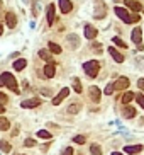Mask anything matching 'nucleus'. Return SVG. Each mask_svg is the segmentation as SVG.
I'll return each instance as SVG.
<instances>
[{
  "label": "nucleus",
  "mask_w": 144,
  "mask_h": 155,
  "mask_svg": "<svg viewBox=\"0 0 144 155\" xmlns=\"http://www.w3.org/2000/svg\"><path fill=\"white\" fill-rule=\"evenodd\" d=\"M17 155H21V154H17Z\"/></svg>",
  "instance_id": "obj_45"
},
{
  "label": "nucleus",
  "mask_w": 144,
  "mask_h": 155,
  "mask_svg": "<svg viewBox=\"0 0 144 155\" xmlns=\"http://www.w3.org/2000/svg\"><path fill=\"white\" fill-rule=\"evenodd\" d=\"M134 97H136V101H137L139 106L144 109V96H143V94H134Z\"/></svg>",
  "instance_id": "obj_30"
},
{
  "label": "nucleus",
  "mask_w": 144,
  "mask_h": 155,
  "mask_svg": "<svg viewBox=\"0 0 144 155\" xmlns=\"http://www.w3.org/2000/svg\"><path fill=\"white\" fill-rule=\"evenodd\" d=\"M68 94H70V89H66V87H65V89H61V92H59V94L53 99V104H54V106H59V104H61V101L68 96Z\"/></svg>",
  "instance_id": "obj_6"
},
{
  "label": "nucleus",
  "mask_w": 144,
  "mask_h": 155,
  "mask_svg": "<svg viewBox=\"0 0 144 155\" xmlns=\"http://www.w3.org/2000/svg\"><path fill=\"white\" fill-rule=\"evenodd\" d=\"M37 136H39V138H51V133H49V131H46V130H41V131H37Z\"/></svg>",
  "instance_id": "obj_29"
},
{
  "label": "nucleus",
  "mask_w": 144,
  "mask_h": 155,
  "mask_svg": "<svg viewBox=\"0 0 144 155\" xmlns=\"http://www.w3.org/2000/svg\"><path fill=\"white\" fill-rule=\"evenodd\" d=\"M73 89H75V92L82 94V84H80V80H78V79H73Z\"/></svg>",
  "instance_id": "obj_26"
},
{
  "label": "nucleus",
  "mask_w": 144,
  "mask_h": 155,
  "mask_svg": "<svg viewBox=\"0 0 144 155\" xmlns=\"http://www.w3.org/2000/svg\"><path fill=\"white\" fill-rule=\"evenodd\" d=\"M0 7H2V2H0Z\"/></svg>",
  "instance_id": "obj_44"
},
{
  "label": "nucleus",
  "mask_w": 144,
  "mask_h": 155,
  "mask_svg": "<svg viewBox=\"0 0 144 155\" xmlns=\"http://www.w3.org/2000/svg\"><path fill=\"white\" fill-rule=\"evenodd\" d=\"M68 39L71 41V46H75V48H76V46H78V36H75V34H71V36H68Z\"/></svg>",
  "instance_id": "obj_31"
},
{
  "label": "nucleus",
  "mask_w": 144,
  "mask_h": 155,
  "mask_svg": "<svg viewBox=\"0 0 144 155\" xmlns=\"http://www.w3.org/2000/svg\"><path fill=\"white\" fill-rule=\"evenodd\" d=\"M0 150H2V152H5V154H9V152L12 150V147H10V143H9V142L0 140Z\"/></svg>",
  "instance_id": "obj_21"
},
{
  "label": "nucleus",
  "mask_w": 144,
  "mask_h": 155,
  "mask_svg": "<svg viewBox=\"0 0 144 155\" xmlns=\"http://www.w3.org/2000/svg\"><path fill=\"white\" fill-rule=\"evenodd\" d=\"M63 155H73V148H71V147L65 148V150H63Z\"/></svg>",
  "instance_id": "obj_36"
},
{
  "label": "nucleus",
  "mask_w": 144,
  "mask_h": 155,
  "mask_svg": "<svg viewBox=\"0 0 144 155\" xmlns=\"http://www.w3.org/2000/svg\"><path fill=\"white\" fill-rule=\"evenodd\" d=\"M90 152H92V155H102V150H100V147L97 143H93L90 147Z\"/></svg>",
  "instance_id": "obj_25"
},
{
  "label": "nucleus",
  "mask_w": 144,
  "mask_h": 155,
  "mask_svg": "<svg viewBox=\"0 0 144 155\" xmlns=\"http://www.w3.org/2000/svg\"><path fill=\"white\" fill-rule=\"evenodd\" d=\"M59 9H61L63 14H68V12H71L73 4L70 2V0H59Z\"/></svg>",
  "instance_id": "obj_8"
},
{
  "label": "nucleus",
  "mask_w": 144,
  "mask_h": 155,
  "mask_svg": "<svg viewBox=\"0 0 144 155\" xmlns=\"http://www.w3.org/2000/svg\"><path fill=\"white\" fill-rule=\"evenodd\" d=\"M46 14H48V24L51 26L53 22H54V5H53V4H49V5H48Z\"/></svg>",
  "instance_id": "obj_17"
},
{
  "label": "nucleus",
  "mask_w": 144,
  "mask_h": 155,
  "mask_svg": "<svg viewBox=\"0 0 144 155\" xmlns=\"http://www.w3.org/2000/svg\"><path fill=\"white\" fill-rule=\"evenodd\" d=\"M4 112H5V106H4V104L0 102V114H4Z\"/></svg>",
  "instance_id": "obj_39"
},
{
  "label": "nucleus",
  "mask_w": 144,
  "mask_h": 155,
  "mask_svg": "<svg viewBox=\"0 0 144 155\" xmlns=\"http://www.w3.org/2000/svg\"><path fill=\"white\" fill-rule=\"evenodd\" d=\"M108 53L112 55V58L115 60L117 63H122V61H124V56H122V55H120V53H119L117 49L114 48V46H110V48H108Z\"/></svg>",
  "instance_id": "obj_16"
},
{
  "label": "nucleus",
  "mask_w": 144,
  "mask_h": 155,
  "mask_svg": "<svg viewBox=\"0 0 144 155\" xmlns=\"http://www.w3.org/2000/svg\"><path fill=\"white\" fill-rule=\"evenodd\" d=\"M131 37H132V41L136 44H141V39H143V31L139 29V27H136L132 31V34H131Z\"/></svg>",
  "instance_id": "obj_15"
},
{
  "label": "nucleus",
  "mask_w": 144,
  "mask_h": 155,
  "mask_svg": "<svg viewBox=\"0 0 144 155\" xmlns=\"http://www.w3.org/2000/svg\"><path fill=\"white\" fill-rule=\"evenodd\" d=\"M112 41H114V43H115V44H117L119 48H124V49L127 48V44L124 43V41H122V39H120V37H114Z\"/></svg>",
  "instance_id": "obj_28"
},
{
  "label": "nucleus",
  "mask_w": 144,
  "mask_h": 155,
  "mask_svg": "<svg viewBox=\"0 0 144 155\" xmlns=\"http://www.w3.org/2000/svg\"><path fill=\"white\" fill-rule=\"evenodd\" d=\"M122 114H124V118L131 119V118H134V116H136V109H134L132 106H124L122 107Z\"/></svg>",
  "instance_id": "obj_12"
},
{
  "label": "nucleus",
  "mask_w": 144,
  "mask_h": 155,
  "mask_svg": "<svg viewBox=\"0 0 144 155\" xmlns=\"http://www.w3.org/2000/svg\"><path fill=\"white\" fill-rule=\"evenodd\" d=\"M95 36H97V29L93 26H90V24H87V26H85V37H87V39H93Z\"/></svg>",
  "instance_id": "obj_14"
},
{
  "label": "nucleus",
  "mask_w": 144,
  "mask_h": 155,
  "mask_svg": "<svg viewBox=\"0 0 144 155\" xmlns=\"http://www.w3.org/2000/svg\"><path fill=\"white\" fill-rule=\"evenodd\" d=\"M75 143H80V145H83L85 143V136H83V135H78V136H75Z\"/></svg>",
  "instance_id": "obj_32"
},
{
  "label": "nucleus",
  "mask_w": 144,
  "mask_h": 155,
  "mask_svg": "<svg viewBox=\"0 0 144 155\" xmlns=\"http://www.w3.org/2000/svg\"><path fill=\"white\" fill-rule=\"evenodd\" d=\"M2 32H4V27L0 26V36H2Z\"/></svg>",
  "instance_id": "obj_42"
},
{
  "label": "nucleus",
  "mask_w": 144,
  "mask_h": 155,
  "mask_svg": "<svg viewBox=\"0 0 144 155\" xmlns=\"http://www.w3.org/2000/svg\"><path fill=\"white\" fill-rule=\"evenodd\" d=\"M114 2H120V0H114Z\"/></svg>",
  "instance_id": "obj_43"
},
{
  "label": "nucleus",
  "mask_w": 144,
  "mask_h": 155,
  "mask_svg": "<svg viewBox=\"0 0 144 155\" xmlns=\"http://www.w3.org/2000/svg\"><path fill=\"white\" fill-rule=\"evenodd\" d=\"M39 106V99H29V101H22L21 102V107L24 109H32V107Z\"/></svg>",
  "instance_id": "obj_10"
},
{
  "label": "nucleus",
  "mask_w": 144,
  "mask_h": 155,
  "mask_svg": "<svg viewBox=\"0 0 144 155\" xmlns=\"http://www.w3.org/2000/svg\"><path fill=\"white\" fill-rule=\"evenodd\" d=\"M137 87L141 89V91H144V79H139L137 80Z\"/></svg>",
  "instance_id": "obj_37"
},
{
  "label": "nucleus",
  "mask_w": 144,
  "mask_h": 155,
  "mask_svg": "<svg viewBox=\"0 0 144 155\" xmlns=\"http://www.w3.org/2000/svg\"><path fill=\"white\" fill-rule=\"evenodd\" d=\"M5 22H7V26L10 27V29H14L17 24V17L14 12H7V16H5Z\"/></svg>",
  "instance_id": "obj_7"
},
{
  "label": "nucleus",
  "mask_w": 144,
  "mask_h": 155,
  "mask_svg": "<svg viewBox=\"0 0 144 155\" xmlns=\"http://www.w3.org/2000/svg\"><path fill=\"white\" fill-rule=\"evenodd\" d=\"M54 72H56V67H54V63L49 61V63L44 67V75H46L48 79H53V77H54Z\"/></svg>",
  "instance_id": "obj_11"
},
{
  "label": "nucleus",
  "mask_w": 144,
  "mask_h": 155,
  "mask_svg": "<svg viewBox=\"0 0 144 155\" xmlns=\"http://www.w3.org/2000/svg\"><path fill=\"white\" fill-rule=\"evenodd\" d=\"M42 94H44V96H51V92H49V91H48V89H42Z\"/></svg>",
  "instance_id": "obj_40"
},
{
  "label": "nucleus",
  "mask_w": 144,
  "mask_h": 155,
  "mask_svg": "<svg viewBox=\"0 0 144 155\" xmlns=\"http://www.w3.org/2000/svg\"><path fill=\"white\" fill-rule=\"evenodd\" d=\"M114 10H115L117 17H120V19H122L125 24H131V16H129V12L125 10V9H122V7H115Z\"/></svg>",
  "instance_id": "obj_4"
},
{
  "label": "nucleus",
  "mask_w": 144,
  "mask_h": 155,
  "mask_svg": "<svg viewBox=\"0 0 144 155\" xmlns=\"http://www.w3.org/2000/svg\"><path fill=\"white\" fill-rule=\"evenodd\" d=\"M24 147H36V140H32V138H27L26 142H24Z\"/></svg>",
  "instance_id": "obj_33"
},
{
  "label": "nucleus",
  "mask_w": 144,
  "mask_h": 155,
  "mask_svg": "<svg viewBox=\"0 0 144 155\" xmlns=\"http://www.w3.org/2000/svg\"><path fill=\"white\" fill-rule=\"evenodd\" d=\"M129 87V79L127 77H120L115 84H114V89L115 91H124V89H127Z\"/></svg>",
  "instance_id": "obj_5"
},
{
  "label": "nucleus",
  "mask_w": 144,
  "mask_h": 155,
  "mask_svg": "<svg viewBox=\"0 0 144 155\" xmlns=\"http://www.w3.org/2000/svg\"><path fill=\"white\" fill-rule=\"evenodd\" d=\"M48 46H49V51H51V53H54V55H59V53H61V46H58L56 43H49Z\"/></svg>",
  "instance_id": "obj_23"
},
{
  "label": "nucleus",
  "mask_w": 144,
  "mask_h": 155,
  "mask_svg": "<svg viewBox=\"0 0 144 155\" xmlns=\"http://www.w3.org/2000/svg\"><path fill=\"white\" fill-rule=\"evenodd\" d=\"M141 150H143V145H129V147H124V152H125V154H131V155L139 154Z\"/></svg>",
  "instance_id": "obj_13"
},
{
  "label": "nucleus",
  "mask_w": 144,
  "mask_h": 155,
  "mask_svg": "<svg viewBox=\"0 0 144 155\" xmlns=\"http://www.w3.org/2000/svg\"><path fill=\"white\" fill-rule=\"evenodd\" d=\"M112 155H122V154H120V152H114Z\"/></svg>",
  "instance_id": "obj_41"
},
{
  "label": "nucleus",
  "mask_w": 144,
  "mask_h": 155,
  "mask_svg": "<svg viewBox=\"0 0 144 155\" xmlns=\"http://www.w3.org/2000/svg\"><path fill=\"white\" fill-rule=\"evenodd\" d=\"M83 70H85V73H87L88 77L95 79V77L98 75V70H100V63L95 61V60H90V61H87V63H83Z\"/></svg>",
  "instance_id": "obj_2"
},
{
  "label": "nucleus",
  "mask_w": 144,
  "mask_h": 155,
  "mask_svg": "<svg viewBox=\"0 0 144 155\" xmlns=\"http://www.w3.org/2000/svg\"><path fill=\"white\" fill-rule=\"evenodd\" d=\"M139 19H141V16H139V14H134V16H131V24H132V22H137Z\"/></svg>",
  "instance_id": "obj_35"
},
{
  "label": "nucleus",
  "mask_w": 144,
  "mask_h": 155,
  "mask_svg": "<svg viewBox=\"0 0 144 155\" xmlns=\"http://www.w3.org/2000/svg\"><path fill=\"white\" fill-rule=\"evenodd\" d=\"M26 65H27V61H26L24 58L17 60V61H14V70H17V72H21V70H24V68H26Z\"/></svg>",
  "instance_id": "obj_19"
},
{
  "label": "nucleus",
  "mask_w": 144,
  "mask_h": 155,
  "mask_svg": "<svg viewBox=\"0 0 144 155\" xmlns=\"http://www.w3.org/2000/svg\"><path fill=\"white\" fill-rule=\"evenodd\" d=\"M39 56H41L42 60H46V61H51V55H49V51H46V49H41V51H39Z\"/></svg>",
  "instance_id": "obj_27"
},
{
  "label": "nucleus",
  "mask_w": 144,
  "mask_h": 155,
  "mask_svg": "<svg viewBox=\"0 0 144 155\" xmlns=\"http://www.w3.org/2000/svg\"><path fill=\"white\" fill-rule=\"evenodd\" d=\"M112 92H114V84H108V85L105 87V94H107V96H110Z\"/></svg>",
  "instance_id": "obj_34"
},
{
  "label": "nucleus",
  "mask_w": 144,
  "mask_h": 155,
  "mask_svg": "<svg viewBox=\"0 0 144 155\" xmlns=\"http://www.w3.org/2000/svg\"><path fill=\"white\" fill-rule=\"evenodd\" d=\"M0 85H7L9 89L19 94V89H17V80L14 79V75L9 73V72H4V73L0 75Z\"/></svg>",
  "instance_id": "obj_1"
},
{
  "label": "nucleus",
  "mask_w": 144,
  "mask_h": 155,
  "mask_svg": "<svg viewBox=\"0 0 144 155\" xmlns=\"http://www.w3.org/2000/svg\"><path fill=\"white\" fill-rule=\"evenodd\" d=\"M134 99V92H125L122 96V104H129Z\"/></svg>",
  "instance_id": "obj_24"
},
{
  "label": "nucleus",
  "mask_w": 144,
  "mask_h": 155,
  "mask_svg": "<svg viewBox=\"0 0 144 155\" xmlns=\"http://www.w3.org/2000/svg\"><path fill=\"white\" fill-rule=\"evenodd\" d=\"M107 14V7L103 4L102 0H95V17L97 19H103Z\"/></svg>",
  "instance_id": "obj_3"
},
{
  "label": "nucleus",
  "mask_w": 144,
  "mask_h": 155,
  "mask_svg": "<svg viewBox=\"0 0 144 155\" xmlns=\"http://www.w3.org/2000/svg\"><path fill=\"white\" fill-rule=\"evenodd\" d=\"M80 104H78V102H73V104H70V107H68V112H70V114H76L78 111H80Z\"/></svg>",
  "instance_id": "obj_22"
},
{
  "label": "nucleus",
  "mask_w": 144,
  "mask_h": 155,
  "mask_svg": "<svg viewBox=\"0 0 144 155\" xmlns=\"http://www.w3.org/2000/svg\"><path fill=\"white\" fill-rule=\"evenodd\" d=\"M0 102H2V104L7 102V96H5V94H2V92H0Z\"/></svg>",
  "instance_id": "obj_38"
},
{
  "label": "nucleus",
  "mask_w": 144,
  "mask_h": 155,
  "mask_svg": "<svg viewBox=\"0 0 144 155\" xmlns=\"http://www.w3.org/2000/svg\"><path fill=\"white\" fill-rule=\"evenodd\" d=\"M9 128H10V121L7 118H2V116H0V131H7Z\"/></svg>",
  "instance_id": "obj_20"
},
{
  "label": "nucleus",
  "mask_w": 144,
  "mask_h": 155,
  "mask_svg": "<svg viewBox=\"0 0 144 155\" xmlns=\"http://www.w3.org/2000/svg\"><path fill=\"white\" fill-rule=\"evenodd\" d=\"M125 2V5L129 7V9H132L134 12H137V10H141L143 7H141V4L139 2H136V0H124Z\"/></svg>",
  "instance_id": "obj_18"
},
{
  "label": "nucleus",
  "mask_w": 144,
  "mask_h": 155,
  "mask_svg": "<svg viewBox=\"0 0 144 155\" xmlns=\"http://www.w3.org/2000/svg\"><path fill=\"white\" fill-rule=\"evenodd\" d=\"M88 92H90V99H92L93 102H98V101H100V89H98V87L92 85Z\"/></svg>",
  "instance_id": "obj_9"
}]
</instances>
